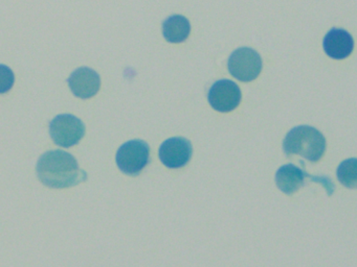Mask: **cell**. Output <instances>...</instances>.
<instances>
[{
	"mask_svg": "<svg viewBox=\"0 0 357 267\" xmlns=\"http://www.w3.org/2000/svg\"><path fill=\"white\" fill-rule=\"evenodd\" d=\"M229 73L240 81H252L262 70V58L256 50L242 47L231 54L229 60Z\"/></svg>",
	"mask_w": 357,
	"mask_h": 267,
	"instance_id": "5",
	"label": "cell"
},
{
	"mask_svg": "<svg viewBox=\"0 0 357 267\" xmlns=\"http://www.w3.org/2000/svg\"><path fill=\"white\" fill-rule=\"evenodd\" d=\"M68 83L73 93L82 99L93 97L101 87L100 75L87 67H82L74 71L68 79Z\"/></svg>",
	"mask_w": 357,
	"mask_h": 267,
	"instance_id": "8",
	"label": "cell"
},
{
	"mask_svg": "<svg viewBox=\"0 0 357 267\" xmlns=\"http://www.w3.org/2000/svg\"><path fill=\"white\" fill-rule=\"evenodd\" d=\"M150 159L149 145L142 140H131L123 144L116 152L119 168L129 175H139Z\"/></svg>",
	"mask_w": 357,
	"mask_h": 267,
	"instance_id": "3",
	"label": "cell"
},
{
	"mask_svg": "<svg viewBox=\"0 0 357 267\" xmlns=\"http://www.w3.org/2000/svg\"><path fill=\"white\" fill-rule=\"evenodd\" d=\"M324 50L330 58L342 60L352 54L354 41L344 29H332L324 39Z\"/></svg>",
	"mask_w": 357,
	"mask_h": 267,
	"instance_id": "9",
	"label": "cell"
},
{
	"mask_svg": "<svg viewBox=\"0 0 357 267\" xmlns=\"http://www.w3.org/2000/svg\"><path fill=\"white\" fill-rule=\"evenodd\" d=\"M208 102L218 112L235 110L241 102V91L237 83L229 79L216 81L208 91Z\"/></svg>",
	"mask_w": 357,
	"mask_h": 267,
	"instance_id": "6",
	"label": "cell"
},
{
	"mask_svg": "<svg viewBox=\"0 0 357 267\" xmlns=\"http://www.w3.org/2000/svg\"><path fill=\"white\" fill-rule=\"evenodd\" d=\"M283 148L287 156L300 154L310 162H317L325 154L326 139L314 127L301 125L287 134Z\"/></svg>",
	"mask_w": 357,
	"mask_h": 267,
	"instance_id": "2",
	"label": "cell"
},
{
	"mask_svg": "<svg viewBox=\"0 0 357 267\" xmlns=\"http://www.w3.org/2000/svg\"><path fill=\"white\" fill-rule=\"evenodd\" d=\"M41 183L54 189L73 187L86 181L87 173L79 167L76 158L63 150H50L37 163Z\"/></svg>",
	"mask_w": 357,
	"mask_h": 267,
	"instance_id": "1",
	"label": "cell"
},
{
	"mask_svg": "<svg viewBox=\"0 0 357 267\" xmlns=\"http://www.w3.org/2000/svg\"><path fill=\"white\" fill-rule=\"evenodd\" d=\"M307 177L308 175L296 165L287 164L278 170L275 175V183L282 192L290 195L304 185L305 179Z\"/></svg>",
	"mask_w": 357,
	"mask_h": 267,
	"instance_id": "10",
	"label": "cell"
},
{
	"mask_svg": "<svg viewBox=\"0 0 357 267\" xmlns=\"http://www.w3.org/2000/svg\"><path fill=\"white\" fill-rule=\"evenodd\" d=\"M52 139L61 147H72L81 141L85 135V125L74 115L62 114L50 123Z\"/></svg>",
	"mask_w": 357,
	"mask_h": 267,
	"instance_id": "4",
	"label": "cell"
},
{
	"mask_svg": "<svg viewBox=\"0 0 357 267\" xmlns=\"http://www.w3.org/2000/svg\"><path fill=\"white\" fill-rule=\"evenodd\" d=\"M15 75L11 68L6 65H0V94L9 92L13 87Z\"/></svg>",
	"mask_w": 357,
	"mask_h": 267,
	"instance_id": "13",
	"label": "cell"
},
{
	"mask_svg": "<svg viewBox=\"0 0 357 267\" xmlns=\"http://www.w3.org/2000/svg\"><path fill=\"white\" fill-rule=\"evenodd\" d=\"M356 159L344 161L337 169V177L340 183L347 188L356 187Z\"/></svg>",
	"mask_w": 357,
	"mask_h": 267,
	"instance_id": "12",
	"label": "cell"
},
{
	"mask_svg": "<svg viewBox=\"0 0 357 267\" xmlns=\"http://www.w3.org/2000/svg\"><path fill=\"white\" fill-rule=\"evenodd\" d=\"M192 144L185 138H170L160 148V159L169 168H181L192 156Z\"/></svg>",
	"mask_w": 357,
	"mask_h": 267,
	"instance_id": "7",
	"label": "cell"
},
{
	"mask_svg": "<svg viewBox=\"0 0 357 267\" xmlns=\"http://www.w3.org/2000/svg\"><path fill=\"white\" fill-rule=\"evenodd\" d=\"M191 25L189 20L181 15H174L165 21L162 33L165 39L170 43H181L189 37Z\"/></svg>",
	"mask_w": 357,
	"mask_h": 267,
	"instance_id": "11",
	"label": "cell"
}]
</instances>
